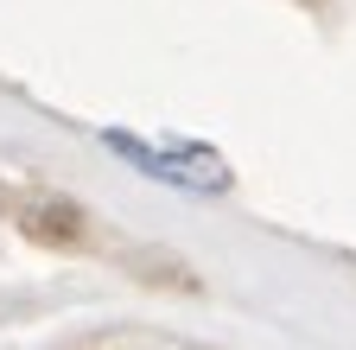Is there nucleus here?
Here are the masks:
<instances>
[{
	"mask_svg": "<svg viewBox=\"0 0 356 350\" xmlns=\"http://www.w3.org/2000/svg\"><path fill=\"white\" fill-rule=\"evenodd\" d=\"M102 147L127 166V172H140V179L165 185V191H191V198H216V191H229V159L210 153L204 141H178V134H127V127H102Z\"/></svg>",
	"mask_w": 356,
	"mask_h": 350,
	"instance_id": "nucleus-1",
	"label": "nucleus"
}]
</instances>
